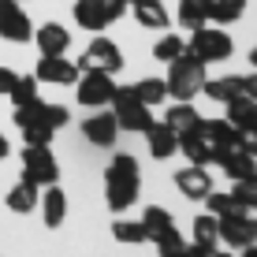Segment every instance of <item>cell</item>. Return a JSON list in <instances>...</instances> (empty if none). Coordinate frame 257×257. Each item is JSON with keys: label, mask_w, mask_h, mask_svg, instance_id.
<instances>
[{"label": "cell", "mask_w": 257, "mask_h": 257, "mask_svg": "<svg viewBox=\"0 0 257 257\" xmlns=\"http://www.w3.org/2000/svg\"><path fill=\"white\" fill-rule=\"evenodd\" d=\"M104 4V15H108V23H116L123 12H127V0H101Z\"/></svg>", "instance_id": "39"}, {"label": "cell", "mask_w": 257, "mask_h": 257, "mask_svg": "<svg viewBox=\"0 0 257 257\" xmlns=\"http://www.w3.org/2000/svg\"><path fill=\"white\" fill-rule=\"evenodd\" d=\"M19 4H26V0H19Z\"/></svg>", "instance_id": "46"}, {"label": "cell", "mask_w": 257, "mask_h": 257, "mask_svg": "<svg viewBox=\"0 0 257 257\" xmlns=\"http://www.w3.org/2000/svg\"><path fill=\"white\" fill-rule=\"evenodd\" d=\"M216 216L205 212V216L194 220V246H216Z\"/></svg>", "instance_id": "32"}, {"label": "cell", "mask_w": 257, "mask_h": 257, "mask_svg": "<svg viewBox=\"0 0 257 257\" xmlns=\"http://www.w3.org/2000/svg\"><path fill=\"white\" fill-rule=\"evenodd\" d=\"M183 52H187V41H183L179 34H172V30H168L164 38H161V41L153 45V56L161 60V64H172V60H179Z\"/></svg>", "instance_id": "28"}, {"label": "cell", "mask_w": 257, "mask_h": 257, "mask_svg": "<svg viewBox=\"0 0 257 257\" xmlns=\"http://www.w3.org/2000/svg\"><path fill=\"white\" fill-rule=\"evenodd\" d=\"M41 216H45V227H60L67 216V194L52 183L45 190V198H41Z\"/></svg>", "instance_id": "22"}, {"label": "cell", "mask_w": 257, "mask_h": 257, "mask_svg": "<svg viewBox=\"0 0 257 257\" xmlns=\"http://www.w3.org/2000/svg\"><path fill=\"white\" fill-rule=\"evenodd\" d=\"M201 201L209 205V212H212V216H227V212H238V209H242V205H238V201L231 198V190H227V194H220V190H209Z\"/></svg>", "instance_id": "33"}, {"label": "cell", "mask_w": 257, "mask_h": 257, "mask_svg": "<svg viewBox=\"0 0 257 257\" xmlns=\"http://www.w3.org/2000/svg\"><path fill=\"white\" fill-rule=\"evenodd\" d=\"M164 123H168V127L175 131V135H183V131H190L194 123H198V108H194L190 101H175L172 108H168Z\"/></svg>", "instance_id": "26"}, {"label": "cell", "mask_w": 257, "mask_h": 257, "mask_svg": "<svg viewBox=\"0 0 257 257\" xmlns=\"http://www.w3.org/2000/svg\"><path fill=\"white\" fill-rule=\"evenodd\" d=\"M38 82H52V86H75L78 82V67L64 56H41L38 60Z\"/></svg>", "instance_id": "12"}, {"label": "cell", "mask_w": 257, "mask_h": 257, "mask_svg": "<svg viewBox=\"0 0 257 257\" xmlns=\"http://www.w3.org/2000/svg\"><path fill=\"white\" fill-rule=\"evenodd\" d=\"M12 119H15V127H19L26 146H49L52 135H56L60 127H67L71 112L64 104H49V101H41V97H34V101H26L12 112Z\"/></svg>", "instance_id": "1"}, {"label": "cell", "mask_w": 257, "mask_h": 257, "mask_svg": "<svg viewBox=\"0 0 257 257\" xmlns=\"http://www.w3.org/2000/svg\"><path fill=\"white\" fill-rule=\"evenodd\" d=\"M34 205H38V187H34V183L19 179L12 190H8V209L12 212H30Z\"/></svg>", "instance_id": "27"}, {"label": "cell", "mask_w": 257, "mask_h": 257, "mask_svg": "<svg viewBox=\"0 0 257 257\" xmlns=\"http://www.w3.org/2000/svg\"><path fill=\"white\" fill-rule=\"evenodd\" d=\"M34 41H38L41 56H64L67 45H71V34H67V26H60V23H45V26L34 30Z\"/></svg>", "instance_id": "15"}, {"label": "cell", "mask_w": 257, "mask_h": 257, "mask_svg": "<svg viewBox=\"0 0 257 257\" xmlns=\"http://www.w3.org/2000/svg\"><path fill=\"white\" fill-rule=\"evenodd\" d=\"M15 82H19V71H12V67H0V93H12L15 90Z\"/></svg>", "instance_id": "38"}, {"label": "cell", "mask_w": 257, "mask_h": 257, "mask_svg": "<svg viewBox=\"0 0 257 257\" xmlns=\"http://www.w3.org/2000/svg\"><path fill=\"white\" fill-rule=\"evenodd\" d=\"M227 123L238 131H257V101L238 93L235 101H227Z\"/></svg>", "instance_id": "20"}, {"label": "cell", "mask_w": 257, "mask_h": 257, "mask_svg": "<svg viewBox=\"0 0 257 257\" xmlns=\"http://www.w3.org/2000/svg\"><path fill=\"white\" fill-rule=\"evenodd\" d=\"M216 164L224 168L227 179H235V183H238V179H250V175H257V161H253V157H246L242 149H227V153L220 157Z\"/></svg>", "instance_id": "21"}, {"label": "cell", "mask_w": 257, "mask_h": 257, "mask_svg": "<svg viewBox=\"0 0 257 257\" xmlns=\"http://www.w3.org/2000/svg\"><path fill=\"white\" fill-rule=\"evenodd\" d=\"M194 250H198V257H231V253L216 250V246H194Z\"/></svg>", "instance_id": "41"}, {"label": "cell", "mask_w": 257, "mask_h": 257, "mask_svg": "<svg viewBox=\"0 0 257 257\" xmlns=\"http://www.w3.org/2000/svg\"><path fill=\"white\" fill-rule=\"evenodd\" d=\"M238 149L257 161V131H242V135H238Z\"/></svg>", "instance_id": "37"}, {"label": "cell", "mask_w": 257, "mask_h": 257, "mask_svg": "<svg viewBox=\"0 0 257 257\" xmlns=\"http://www.w3.org/2000/svg\"><path fill=\"white\" fill-rule=\"evenodd\" d=\"M194 131H198L212 149H238V135H242V131L231 127L227 119H201V116L194 123Z\"/></svg>", "instance_id": "11"}, {"label": "cell", "mask_w": 257, "mask_h": 257, "mask_svg": "<svg viewBox=\"0 0 257 257\" xmlns=\"http://www.w3.org/2000/svg\"><path fill=\"white\" fill-rule=\"evenodd\" d=\"M8 153H12V142H8V135H4V131H0V161H4Z\"/></svg>", "instance_id": "42"}, {"label": "cell", "mask_w": 257, "mask_h": 257, "mask_svg": "<svg viewBox=\"0 0 257 257\" xmlns=\"http://www.w3.org/2000/svg\"><path fill=\"white\" fill-rule=\"evenodd\" d=\"M146 138H149V153L157 157V161H168V157L175 153V149H179V135H175L172 127H168V123L161 119V123H149V131H146Z\"/></svg>", "instance_id": "16"}, {"label": "cell", "mask_w": 257, "mask_h": 257, "mask_svg": "<svg viewBox=\"0 0 257 257\" xmlns=\"http://www.w3.org/2000/svg\"><path fill=\"white\" fill-rule=\"evenodd\" d=\"M175 187H179L183 198L198 201V198H205L212 190V175L205 172V164H190V168H183V172L175 175Z\"/></svg>", "instance_id": "14"}, {"label": "cell", "mask_w": 257, "mask_h": 257, "mask_svg": "<svg viewBox=\"0 0 257 257\" xmlns=\"http://www.w3.org/2000/svg\"><path fill=\"white\" fill-rule=\"evenodd\" d=\"M131 15L138 19V26H149V30H168V12L161 0H131Z\"/></svg>", "instance_id": "18"}, {"label": "cell", "mask_w": 257, "mask_h": 257, "mask_svg": "<svg viewBox=\"0 0 257 257\" xmlns=\"http://www.w3.org/2000/svg\"><path fill=\"white\" fill-rule=\"evenodd\" d=\"M242 12H246V0H212V8H209V19L227 26V23L242 19Z\"/></svg>", "instance_id": "30"}, {"label": "cell", "mask_w": 257, "mask_h": 257, "mask_svg": "<svg viewBox=\"0 0 257 257\" xmlns=\"http://www.w3.org/2000/svg\"><path fill=\"white\" fill-rule=\"evenodd\" d=\"M216 235L224 238L227 246H235V250L253 246L257 242V220L250 216V209H238V212H227V216H216Z\"/></svg>", "instance_id": "7"}, {"label": "cell", "mask_w": 257, "mask_h": 257, "mask_svg": "<svg viewBox=\"0 0 257 257\" xmlns=\"http://www.w3.org/2000/svg\"><path fill=\"white\" fill-rule=\"evenodd\" d=\"M23 179L34 183V187H52L60 179L56 157H52L49 146H26L23 149Z\"/></svg>", "instance_id": "6"}, {"label": "cell", "mask_w": 257, "mask_h": 257, "mask_svg": "<svg viewBox=\"0 0 257 257\" xmlns=\"http://www.w3.org/2000/svg\"><path fill=\"white\" fill-rule=\"evenodd\" d=\"M157 246H161V257H172V253H179V250H183L187 242H183V235H179V231L172 227L168 235H161V238H157Z\"/></svg>", "instance_id": "36"}, {"label": "cell", "mask_w": 257, "mask_h": 257, "mask_svg": "<svg viewBox=\"0 0 257 257\" xmlns=\"http://www.w3.org/2000/svg\"><path fill=\"white\" fill-rule=\"evenodd\" d=\"M172 257H198V250H194V246H183L179 253H172Z\"/></svg>", "instance_id": "43"}, {"label": "cell", "mask_w": 257, "mask_h": 257, "mask_svg": "<svg viewBox=\"0 0 257 257\" xmlns=\"http://www.w3.org/2000/svg\"><path fill=\"white\" fill-rule=\"evenodd\" d=\"M209 8H212V0H179V26H187V30L205 26Z\"/></svg>", "instance_id": "25"}, {"label": "cell", "mask_w": 257, "mask_h": 257, "mask_svg": "<svg viewBox=\"0 0 257 257\" xmlns=\"http://www.w3.org/2000/svg\"><path fill=\"white\" fill-rule=\"evenodd\" d=\"M187 52H190L194 60H201V64H220V60H227L235 52V45H231V38H227V30L198 26V30H190Z\"/></svg>", "instance_id": "5"}, {"label": "cell", "mask_w": 257, "mask_h": 257, "mask_svg": "<svg viewBox=\"0 0 257 257\" xmlns=\"http://www.w3.org/2000/svg\"><path fill=\"white\" fill-rule=\"evenodd\" d=\"M242 257H257V242L253 246H242Z\"/></svg>", "instance_id": "44"}, {"label": "cell", "mask_w": 257, "mask_h": 257, "mask_svg": "<svg viewBox=\"0 0 257 257\" xmlns=\"http://www.w3.org/2000/svg\"><path fill=\"white\" fill-rule=\"evenodd\" d=\"M0 38L12 41V45H23L34 38L30 15L19 8V0H0Z\"/></svg>", "instance_id": "9"}, {"label": "cell", "mask_w": 257, "mask_h": 257, "mask_svg": "<svg viewBox=\"0 0 257 257\" xmlns=\"http://www.w3.org/2000/svg\"><path fill=\"white\" fill-rule=\"evenodd\" d=\"M127 4H131V0H127Z\"/></svg>", "instance_id": "47"}, {"label": "cell", "mask_w": 257, "mask_h": 257, "mask_svg": "<svg viewBox=\"0 0 257 257\" xmlns=\"http://www.w3.org/2000/svg\"><path fill=\"white\" fill-rule=\"evenodd\" d=\"M82 135H86L90 146L108 149L112 142H116V135H119V123H116V116H112V108L108 112H93V116L82 123Z\"/></svg>", "instance_id": "13"}, {"label": "cell", "mask_w": 257, "mask_h": 257, "mask_svg": "<svg viewBox=\"0 0 257 257\" xmlns=\"http://www.w3.org/2000/svg\"><path fill=\"white\" fill-rule=\"evenodd\" d=\"M8 97H12V101H15V108H19V104H26V101H34V97H38V78H34V75H19V82H15V90L12 93H8Z\"/></svg>", "instance_id": "35"}, {"label": "cell", "mask_w": 257, "mask_h": 257, "mask_svg": "<svg viewBox=\"0 0 257 257\" xmlns=\"http://www.w3.org/2000/svg\"><path fill=\"white\" fill-rule=\"evenodd\" d=\"M179 153L187 157V161H194V164H209V161H212V146H209V142L201 138L194 127L179 135Z\"/></svg>", "instance_id": "23"}, {"label": "cell", "mask_w": 257, "mask_h": 257, "mask_svg": "<svg viewBox=\"0 0 257 257\" xmlns=\"http://www.w3.org/2000/svg\"><path fill=\"white\" fill-rule=\"evenodd\" d=\"M112 93H116V82L108 71H86L78 78V104H86V108H104Z\"/></svg>", "instance_id": "10"}, {"label": "cell", "mask_w": 257, "mask_h": 257, "mask_svg": "<svg viewBox=\"0 0 257 257\" xmlns=\"http://www.w3.org/2000/svg\"><path fill=\"white\" fill-rule=\"evenodd\" d=\"M242 97H250V101H257V71L253 75L242 78Z\"/></svg>", "instance_id": "40"}, {"label": "cell", "mask_w": 257, "mask_h": 257, "mask_svg": "<svg viewBox=\"0 0 257 257\" xmlns=\"http://www.w3.org/2000/svg\"><path fill=\"white\" fill-rule=\"evenodd\" d=\"M138 190H142L138 161L131 153H116L108 161V172H104V201H108V209L127 212L138 201Z\"/></svg>", "instance_id": "2"}, {"label": "cell", "mask_w": 257, "mask_h": 257, "mask_svg": "<svg viewBox=\"0 0 257 257\" xmlns=\"http://www.w3.org/2000/svg\"><path fill=\"white\" fill-rule=\"evenodd\" d=\"M142 227H146V238H153V242H157V238L168 235L175 224H172V212H168V209H161V205H149L146 212H142Z\"/></svg>", "instance_id": "24"}, {"label": "cell", "mask_w": 257, "mask_h": 257, "mask_svg": "<svg viewBox=\"0 0 257 257\" xmlns=\"http://www.w3.org/2000/svg\"><path fill=\"white\" fill-rule=\"evenodd\" d=\"M250 64H253V71H257V45H253V52H250Z\"/></svg>", "instance_id": "45"}, {"label": "cell", "mask_w": 257, "mask_h": 257, "mask_svg": "<svg viewBox=\"0 0 257 257\" xmlns=\"http://www.w3.org/2000/svg\"><path fill=\"white\" fill-rule=\"evenodd\" d=\"M112 238L127 242V246H138V242H146V227H142V220H116L112 224Z\"/></svg>", "instance_id": "31"}, {"label": "cell", "mask_w": 257, "mask_h": 257, "mask_svg": "<svg viewBox=\"0 0 257 257\" xmlns=\"http://www.w3.org/2000/svg\"><path fill=\"white\" fill-rule=\"evenodd\" d=\"M231 198L238 201L242 209H257V175H250V179H238Z\"/></svg>", "instance_id": "34"}, {"label": "cell", "mask_w": 257, "mask_h": 257, "mask_svg": "<svg viewBox=\"0 0 257 257\" xmlns=\"http://www.w3.org/2000/svg\"><path fill=\"white\" fill-rule=\"evenodd\" d=\"M112 116H116L119 131H135V135H146L149 123H153V112H149V104L138 101L135 86H116V93H112L108 101Z\"/></svg>", "instance_id": "4"}, {"label": "cell", "mask_w": 257, "mask_h": 257, "mask_svg": "<svg viewBox=\"0 0 257 257\" xmlns=\"http://www.w3.org/2000/svg\"><path fill=\"white\" fill-rule=\"evenodd\" d=\"M135 93H138V101L142 104H161L168 101V86H164V78H142V82H135Z\"/></svg>", "instance_id": "29"}, {"label": "cell", "mask_w": 257, "mask_h": 257, "mask_svg": "<svg viewBox=\"0 0 257 257\" xmlns=\"http://www.w3.org/2000/svg\"><path fill=\"white\" fill-rule=\"evenodd\" d=\"M164 86H168V97H175V101H194L201 93V86H205V64L194 60L190 52H183L179 60L168 64Z\"/></svg>", "instance_id": "3"}, {"label": "cell", "mask_w": 257, "mask_h": 257, "mask_svg": "<svg viewBox=\"0 0 257 257\" xmlns=\"http://www.w3.org/2000/svg\"><path fill=\"white\" fill-rule=\"evenodd\" d=\"M201 93H205L209 101H216V104H227V101H235V97L242 93V78H238V75H224V78H205Z\"/></svg>", "instance_id": "19"}, {"label": "cell", "mask_w": 257, "mask_h": 257, "mask_svg": "<svg viewBox=\"0 0 257 257\" xmlns=\"http://www.w3.org/2000/svg\"><path fill=\"white\" fill-rule=\"evenodd\" d=\"M71 15H75V23L82 26V30H90V34H101L104 26H108V15H104L101 0H75Z\"/></svg>", "instance_id": "17"}, {"label": "cell", "mask_w": 257, "mask_h": 257, "mask_svg": "<svg viewBox=\"0 0 257 257\" xmlns=\"http://www.w3.org/2000/svg\"><path fill=\"white\" fill-rule=\"evenodd\" d=\"M78 71H108V75H116V71H123V52L116 49V41H108V38H97L90 41V49L78 56Z\"/></svg>", "instance_id": "8"}]
</instances>
